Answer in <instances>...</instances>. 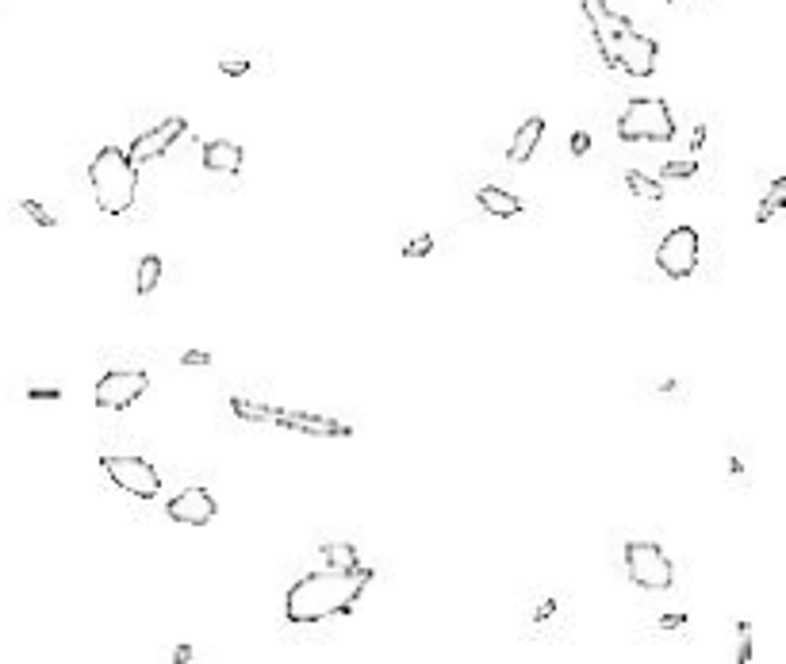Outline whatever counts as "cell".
I'll use <instances>...</instances> for the list:
<instances>
[{
    "label": "cell",
    "mask_w": 786,
    "mask_h": 664,
    "mask_svg": "<svg viewBox=\"0 0 786 664\" xmlns=\"http://www.w3.org/2000/svg\"><path fill=\"white\" fill-rule=\"evenodd\" d=\"M591 150V135L587 131H575L572 135V154H587Z\"/></svg>",
    "instance_id": "obj_26"
},
{
    "label": "cell",
    "mask_w": 786,
    "mask_h": 664,
    "mask_svg": "<svg viewBox=\"0 0 786 664\" xmlns=\"http://www.w3.org/2000/svg\"><path fill=\"white\" fill-rule=\"evenodd\" d=\"M737 634H740L737 664H752V626H748V622H740V626H737Z\"/></svg>",
    "instance_id": "obj_23"
},
{
    "label": "cell",
    "mask_w": 786,
    "mask_h": 664,
    "mask_svg": "<svg viewBox=\"0 0 786 664\" xmlns=\"http://www.w3.org/2000/svg\"><path fill=\"white\" fill-rule=\"evenodd\" d=\"M231 411L238 415V419H250V422H273V415H276V408H265V403H253V399H231Z\"/></svg>",
    "instance_id": "obj_19"
},
{
    "label": "cell",
    "mask_w": 786,
    "mask_h": 664,
    "mask_svg": "<svg viewBox=\"0 0 786 664\" xmlns=\"http://www.w3.org/2000/svg\"><path fill=\"white\" fill-rule=\"evenodd\" d=\"M617 139L622 142H671L676 139V116L660 97H637L617 116Z\"/></svg>",
    "instance_id": "obj_3"
},
{
    "label": "cell",
    "mask_w": 786,
    "mask_h": 664,
    "mask_svg": "<svg viewBox=\"0 0 786 664\" xmlns=\"http://www.w3.org/2000/svg\"><path fill=\"white\" fill-rule=\"evenodd\" d=\"M181 361H184V365H208L212 354H208V349H189V354H184Z\"/></svg>",
    "instance_id": "obj_27"
},
{
    "label": "cell",
    "mask_w": 786,
    "mask_h": 664,
    "mask_svg": "<svg viewBox=\"0 0 786 664\" xmlns=\"http://www.w3.org/2000/svg\"><path fill=\"white\" fill-rule=\"evenodd\" d=\"M584 16H587V24H591L595 47H598V54H603V62L614 66V35L622 31V27H629V20H626V16H617V12H610L606 0H584Z\"/></svg>",
    "instance_id": "obj_10"
},
{
    "label": "cell",
    "mask_w": 786,
    "mask_h": 664,
    "mask_svg": "<svg viewBox=\"0 0 786 664\" xmlns=\"http://www.w3.org/2000/svg\"><path fill=\"white\" fill-rule=\"evenodd\" d=\"M429 250H434V238L422 234V238H415V243H407V250H403V254H407V257H426Z\"/></svg>",
    "instance_id": "obj_24"
},
{
    "label": "cell",
    "mask_w": 786,
    "mask_h": 664,
    "mask_svg": "<svg viewBox=\"0 0 786 664\" xmlns=\"http://www.w3.org/2000/svg\"><path fill=\"white\" fill-rule=\"evenodd\" d=\"M698 231L695 227H676L664 234V243L657 246V265L671 281H687L698 269Z\"/></svg>",
    "instance_id": "obj_6"
},
{
    "label": "cell",
    "mask_w": 786,
    "mask_h": 664,
    "mask_svg": "<svg viewBox=\"0 0 786 664\" xmlns=\"http://www.w3.org/2000/svg\"><path fill=\"white\" fill-rule=\"evenodd\" d=\"M158 281H161V257L158 254H146L142 262H139V273H135V292H139V296H150V292L158 288Z\"/></svg>",
    "instance_id": "obj_16"
},
{
    "label": "cell",
    "mask_w": 786,
    "mask_h": 664,
    "mask_svg": "<svg viewBox=\"0 0 786 664\" xmlns=\"http://www.w3.org/2000/svg\"><path fill=\"white\" fill-rule=\"evenodd\" d=\"M242 161H246V154H242V146L231 142V139H215V142L203 146V170L208 173L234 177L242 170Z\"/></svg>",
    "instance_id": "obj_13"
},
{
    "label": "cell",
    "mask_w": 786,
    "mask_h": 664,
    "mask_svg": "<svg viewBox=\"0 0 786 664\" xmlns=\"http://www.w3.org/2000/svg\"><path fill=\"white\" fill-rule=\"evenodd\" d=\"M323 557H326V568H361L357 549H353L349 542H330L323 549Z\"/></svg>",
    "instance_id": "obj_18"
},
{
    "label": "cell",
    "mask_w": 786,
    "mask_h": 664,
    "mask_svg": "<svg viewBox=\"0 0 786 664\" xmlns=\"http://www.w3.org/2000/svg\"><path fill=\"white\" fill-rule=\"evenodd\" d=\"M20 212L31 219V223H39V227H58V219H54V215H50V212L39 204V200H24V204H20Z\"/></svg>",
    "instance_id": "obj_21"
},
{
    "label": "cell",
    "mask_w": 786,
    "mask_h": 664,
    "mask_svg": "<svg viewBox=\"0 0 786 664\" xmlns=\"http://www.w3.org/2000/svg\"><path fill=\"white\" fill-rule=\"evenodd\" d=\"M150 389V377L142 368H116V373H104L97 380V408L100 411H127L130 403H139Z\"/></svg>",
    "instance_id": "obj_8"
},
{
    "label": "cell",
    "mask_w": 786,
    "mask_h": 664,
    "mask_svg": "<svg viewBox=\"0 0 786 664\" xmlns=\"http://www.w3.org/2000/svg\"><path fill=\"white\" fill-rule=\"evenodd\" d=\"M683 622H687L683 615H671V618H664L660 626H664V630H679V626H683Z\"/></svg>",
    "instance_id": "obj_29"
},
{
    "label": "cell",
    "mask_w": 786,
    "mask_h": 664,
    "mask_svg": "<svg viewBox=\"0 0 786 664\" xmlns=\"http://www.w3.org/2000/svg\"><path fill=\"white\" fill-rule=\"evenodd\" d=\"M657 58H660L657 39L641 35L633 24L614 35V66L626 69L629 78H652L657 73Z\"/></svg>",
    "instance_id": "obj_7"
},
{
    "label": "cell",
    "mask_w": 786,
    "mask_h": 664,
    "mask_svg": "<svg viewBox=\"0 0 786 664\" xmlns=\"http://www.w3.org/2000/svg\"><path fill=\"white\" fill-rule=\"evenodd\" d=\"M273 422H280V427H288V431L319 434V438H326V434H338V438H346V434H349V427H346V422H334V419H323V415H307V411H288V408H276Z\"/></svg>",
    "instance_id": "obj_12"
},
{
    "label": "cell",
    "mask_w": 786,
    "mask_h": 664,
    "mask_svg": "<svg viewBox=\"0 0 786 664\" xmlns=\"http://www.w3.org/2000/svg\"><path fill=\"white\" fill-rule=\"evenodd\" d=\"M88 184L104 215H127L139 196V165L119 146H100L88 161Z\"/></svg>",
    "instance_id": "obj_2"
},
{
    "label": "cell",
    "mask_w": 786,
    "mask_h": 664,
    "mask_svg": "<svg viewBox=\"0 0 786 664\" xmlns=\"http://www.w3.org/2000/svg\"><path fill=\"white\" fill-rule=\"evenodd\" d=\"M170 519L173 523H184V526H208L212 519H215V500H212V492L208 488H184V492H177L173 500H170Z\"/></svg>",
    "instance_id": "obj_11"
},
{
    "label": "cell",
    "mask_w": 786,
    "mask_h": 664,
    "mask_svg": "<svg viewBox=\"0 0 786 664\" xmlns=\"http://www.w3.org/2000/svg\"><path fill=\"white\" fill-rule=\"evenodd\" d=\"M626 184H629L633 196L648 200V204H660V200H664V184H660L657 177H645V173H637V170H629V173H626Z\"/></svg>",
    "instance_id": "obj_17"
},
{
    "label": "cell",
    "mask_w": 786,
    "mask_h": 664,
    "mask_svg": "<svg viewBox=\"0 0 786 664\" xmlns=\"http://www.w3.org/2000/svg\"><path fill=\"white\" fill-rule=\"evenodd\" d=\"M695 173H698V161H664V170H660L664 181H687Z\"/></svg>",
    "instance_id": "obj_22"
},
{
    "label": "cell",
    "mask_w": 786,
    "mask_h": 664,
    "mask_svg": "<svg viewBox=\"0 0 786 664\" xmlns=\"http://www.w3.org/2000/svg\"><path fill=\"white\" fill-rule=\"evenodd\" d=\"M62 396V389H31L27 392V399H58Z\"/></svg>",
    "instance_id": "obj_28"
},
{
    "label": "cell",
    "mask_w": 786,
    "mask_h": 664,
    "mask_svg": "<svg viewBox=\"0 0 786 664\" xmlns=\"http://www.w3.org/2000/svg\"><path fill=\"white\" fill-rule=\"evenodd\" d=\"M372 584V568H319L288 587L284 615L295 626H315L326 618L349 615L365 587Z\"/></svg>",
    "instance_id": "obj_1"
},
{
    "label": "cell",
    "mask_w": 786,
    "mask_h": 664,
    "mask_svg": "<svg viewBox=\"0 0 786 664\" xmlns=\"http://www.w3.org/2000/svg\"><path fill=\"white\" fill-rule=\"evenodd\" d=\"M541 139H545V119H541V116H530V119L514 131V142L507 146V161L526 165V161L533 158V150H537Z\"/></svg>",
    "instance_id": "obj_14"
},
{
    "label": "cell",
    "mask_w": 786,
    "mask_h": 664,
    "mask_svg": "<svg viewBox=\"0 0 786 664\" xmlns=\"http://www.w3.org/2000/svg\"><path fill=\"white\" fill-rule=\"evenodd\" d=\"M219 69L227 73V78H242V73H250V62L246 58H222Z\"/></svg>",
    "instance_id": "obj_25"
},
{
    "label": "cell",
    "mask_w": 786,
    "mask_h": 664,
    "mask_svg": "<svg viewBox=\"0 0 786 664\" xmlns=\"http://www.w3.org/2000/svg\"><path fill=\"white\" fill-rule=\"evenodd\" d=\"M476 200L483 204V212L495 215V219H514L522 212V200L507 189H495V184H483V189L476 192Z\"/></svg>",
    "instance_id": "obj_15"
},
{
    "label": "cell",
    "mask_w": 786,
    "mask_h": 664,
    "mask_svg": "<svg viewBox=\"0 0 786 664\" xmlns=\"http://www.w3.org/2000/svg\"><path fill=\"white\" fill-rule=\"evenodd\" d=\"M189 131V123H184V116H170V119H161L158 127H150V131H142L135 142H130V150H127V158L135 161V165H146V161H158L161 154H170V146Z\"/></svg>",
    "instance_id": "obj_9"
},
{
    "label": "cell",
    "mask_w": 786,
    "mask_h": 664,
    "mask_svg": "<svg viewBox=\"0 0 786 664\" xmlns=\"http://www.w3.org/2000/svg\"><path fill=\"white\" fill-rule=\"evenodd\" d=\"M100 465L108 472V481L116 484L119 492L135 495V500H154L161 492V476L158 469L150 465L146 457H123V453H104Z\"/></svg>",
    "instance_id": "obj_5"
},
{
    "label": "cell",
    "mask_w": 786,
    "mask_h": 664,
    "mask_svg": "<svg viewBox=\"0 0 786 664\" xmlns=\"http://www.w3.org/2000/svg\"><path fill=\"white\" fill-rule=\"evenodd\" d=\"M779 208H786V177H775L771 181V189H767V196H763V208H760V223H767L771 219V212H779Z\"/></svg>",
    "instance_id": "obj_20"
},
{
    "label": "cell",
    "mask_w": 786,
    "mask_h": 664,
    "mask_svg": "<svg viewBox=\"0 0 786 664\" xmlns=\"http://www.w3.org/2000/svg\"><path fill=\"white\" fill-rule=\"evenodd\" d=\"M626 573L645 592H667L676 584V565L657 542H629L626 545Z\"/></svg>",
    "instance_id": "obj_4"
}]
</instances>
